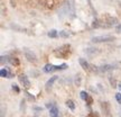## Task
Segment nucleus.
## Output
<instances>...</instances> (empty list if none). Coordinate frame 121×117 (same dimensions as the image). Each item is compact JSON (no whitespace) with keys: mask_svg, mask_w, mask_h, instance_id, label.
Masks as SVG:
<instances>
[{"mask_svg":"<svg viewBox=\"0 0 121 117\" xmlns=\"http://www.w3.org/2000/svg\"><path fill=\"white\" fill-rule=\"evenodd\" d=\"M71 52H72V51H71V45H69V44H64V45L60 46L58 48H56V50L54 51V54H55L57 57L66 59V57L69 56Z\"/></svg>","mask_w":121,"mask_h":117,"instance_id":"1","label":"nucleus"},{"mask_svg":"<svg viewBox=\"0 0 121 117\" xmlns=\"http://www.w3.org/2000/svg\"><path fill=\"white\" fill-rule=\"evenodd\" d=\"M85 103L87 104V106H91V105L93 104V99H92V97H91V96H89V97H87V99L85 100Z\"/></svg>","mask_w":121,"mask_h":117,"instance_id":"21","label":"nucleus"},{"mask_svg":"<svg viewBox=\"0 0 121 117\" xmlns=\"http://www.w3.org/2000/svg\"><path fill=\"white\" fill-rule=\"evenodd\" d=\"M60 37H63V38H67L69 36V32H66V30H62V32H60Z\"/></svg>","mask_w":121,"mask_h":117,"instance_id":"18","label":"nucleus"},{"mask_svg":"<svg viewBox=\"0 0 121 117\" xmlns=\"http://www.w3.org/2000/svg\"><path fill=\"white\" fill-rule=\"evenodd\" d=\"M1 117H4V106H1Z\"/></svg>","mask_w":121,"mask_h":117,"instance_id":"27","label":"nucleus"},{"mask_svg":"<svg viewBox=\"0 0 121 117\" xmlns=\"http://www.w3.org/2000/svg\"><path fill=\"white\" fill-rule=\"evenodd\" d=\"M66 68H67V64H65V63H63V64H60V65H54V64L48 63V64H46L45 66H44L43 70H44V72L49 73V72H54V71H60V70H65Z\"/></svg>","mask_w":121,"mask_h":117,"instance_id":"2","label":"nucleus"},{"mask_svg":"<svg viewBox=\"0 0 121 117\" xmlns=\"http://www.w3.org/2000/svg\"><path fill=\"white\" fill-rule=\"evenodd\" d=\"M78 62H80L81 66H82L85 71H91V64L87 62L86 60H85V59H82V57H81V59L78 60Z\"/></svg>","mask_w":121,"mask_h":117,"instance_id":"7","label":"nucleus"},{"mask_svg":"<svg viewBox=\"0 0 121 117\" xmlns=\"http://www.w3.org/2000/svg\"><path fill=\"white\" fill-rule=\"evenodd\" d=\"M80 96H81V98H82L83 100H86V99H87V97H89V94H87L86 91H81Z\"/></svg>","mask_w":121,"mask_h":117,"instance_id":"19","label":"nucleus"},{"mask_svg":"<svg viewBox=\"0 0 121 117\" xmlns=\"http://www.w3.org/2000/svg\"><path fill=\"white\" fill-rule=\"evenodd\" d=\"M0 75L2 77V78H13V74L10 73V71L8 69H1L0 71Z\"/></svg>","mask_w":121,"mask_h":117,"instance_id":"9","label":"nucleus"},{"mask_svg":"<svg viewBox=\"0 0 121 117\" xmlns=\"http://www.w3.org/2000/svg\"><path fill=\"white\" fill-rule=\"evenodd\" d=\"M117 65L116 64H104L102 66H99V71L98 72H102V73H105V72H110V71H113Z\"/></svg>","mask_w":121,"mask_h":117,"instance_id":"5","label":"nucleus"},{"mask_svg":"<svg viewBox=\"0 0 121 117\" xmlns=\"http://www.w3.org/2000/svg\"><path fill=\"white\" fill-rule=\"evenodd\" d=\"M118 88H119V90L121 91V82H119V83H118Z\"/></svg>","mask_w":121,"mask_h":117,"instance_id":"29","label":"nucleus"},{"mask_svg":"<svg viewBox=\"0 0 121 117\" xmlns=\"http://www.w3.org/2000/svg\"><path fill=\"white\" fill-rule=\"evenodd\" d=\"M57 79H58V78H57V75H54V77H52V78H51V79H49V80L47 81V82H46V88L48 89V88L52 87L53 84H54V82L56 81Z\"/></svg>","mask_w":121,"mask_h":117,"instance_id":"10","label":"nucleus"},{"mask_svg":"<svg viewBox=\"0 0 121 117\" xmlns=\"http://www.w3.org/2000/svg\"><path fill=\"white\" fill-rule=\"evenodd\" d=\"M13 90L16 91L17 94H19V92H20V89H19V88H18V86H17V84H15V83L13 84Z\"/></svg>","mask_w":121,"mask_h":117,"instance_id":"23","label":"nucleus"},{"mask_svg":"<svg viewBox=\"0 0 121 117\" xmlns=\"http://www.w3.org/2000/svg\"><path fill=\"white\" fill-rule=\"evenodd\" d=\"M65 104H66V106H67L71 110H74V109H75V104H74L73 100H71V99L66 100V103H65Z\"/></svg>","mask_w":121,"mask_h":117,"instance_id":"14","label":"nucleus"},{"mask_svg":"<svg viewBox=\"0 0 121 117\" xmlns=\"http://www.w3.org/2000/svg\"><path fill=\"white\" fill-rule=\"evenodd\" d=\"M47 36L48 37H51V38H55V37L58 36V33H57L56 29H52V30H49V32L47 33Z\"/></svg>","mask_w":121,"mask_h":117,"instance_id":"13","label":"nucleus"},{"mask_svg":"<svg viewBox=\"0 0 121 117\" xmlns=\"http://www.w3.org/2000/svg\"><path fill=\"white\" fill-rule=\"evenodd\" d=\"M98 50H99V48H86L85 52H86L87 54H96V53H99Z\"/></svg>","mask_w":121,"mask_h":117,"instance_id":"17","label":"nucleus"},{"mask_svg":"<svg viewBox=\"0 0 121 117\" xmlns=\"http://www.w3.org/2000/svg\"><path fill=\"white\" fill-rule=\"evenodd\" d=\"M87 117H99V115H98L96 113H93V112H92V113H90L89 115H87Z\"/></svg>","mask_w":121,"mask_h":117,"instance_id":"24","label":"nucleus"},{"mask_svg":"<svg viewBox=\"0 0 121 117\" xmlns=\"http://www.w3.org/2000/svg\"><path fill=\"white\" fill-rule=\"evenodd\" d=\"M24 53H25V56H26V59L29 62H31V63H36L37 62V56H36V54H35L34 52H31V51H29V50H24Z\"/></svg>","mask_w":121,"mask_h":117,"instance_id":"4","label":"nucleus"},{"mask_svg":"<svg viewBox=\"0 0 121 117\" xmlns=\"http://www.w3.org/2000/svg\"><path fill=\"white\" fill-rule=\"evenodd\" d=\"M10 27H11L13 29H16V30H18V32H20V33H27L26 28H22V27L18 26V25H13V24H11V25H10Z\"/></svg>","mask_w":121,"mask_h":117,"instance_id":"11","label":"nucleus"},{"mask_svg":"<svg viewBox=\"0 0 121 117\" xmlns=\"http://www.w3.org/2000/svg\"><path fill=\"white\" fill-rule=\"evenodd\" d=\"M58 108H57L56 105H54L52 108H49V115L51 117H58Z\"/></svg>","mask_w":121,"mask_h":117,"instance_id":"8","label":"nucleus"},{"mask_svg":"<svg viewBox=\"0 0 121 117\" xmlns=\"http://www.w3.org/2000/svg\"><path fill=\"white\" fill-rule=\"evenodd\" d=\"M102 109L105 110V114H107V115H109V113H110V107H109L108 103H102Z\"/></svg>","mask_w":121,"mask_h":117,"instance_id":"16","label":"nucleus"},{"mask_svg":"<svg viewBox=\"0 0 121 117\" xmlns=\"http://www.w3.org/2000/svg\"><path fill=\"white\" fill-rule=\"evenodd\" d=\"M81 83H82V77H81V74H76V77H75V84L78 87H80Z\"/></svg>","mask_w":121,"mask_h":117,"instance_id":"15","label":"nucleus"},{"mask_svg":"<svg viewBox=\"0 0 121 117\" xmlns=\"http://www.w3.org/2000/svg\"><path fill=\"white\" fill-rule=\"evenodd\" d=\"M117 32H118V33H121V24L117 26Z\"/></svg>","mask_w":121,"mask_h":117,"instance_id":"28","label":"nucleus"},{"mask_svg":"<svg viewBox=\"0 0 121 117\" xmlns=\"http://www.w3.org/2000/svg\"><path fill=\"white\" fill-rule=\"evenodd\" d=\"M9 60H10V56H4V55H2V56H1V64H4V62H8L9 63Z\"/></svg>","mask_w":121,"mask_h":117,"instance_id":"20","label":"nucleus"},{"mask_svg":"<svg viewBox=\"0 0 121 117\" xmlns=\"http://www.w3.org/2000/svg\"><path fill=\"white\" fill-rule=\"evenodd\" d=\"M9 63H10L11 65H13V66H18V65L20 64V62H19V60H18L17 57H10Z\"/></svg>","mask_w":121,"mask_h":117,"instance_id":"12","label":"nucleus"},{"mask_svg":"<svg viewBox=\"0 0 121 117\" xmlns=\"http://www.w3.org/2000/svg\"><path fill=\"white\" fill-rule=\"evenodd\" d=\"M18 79H19V82L22 83L25 88L30 87V81H29V79H28V77H27L26 74H20V75L18 77Z\"/></svg>","mask_w":121,"mask_h":117,"instance_id":"6","label":"nucleus"},{"mask_svg":"<svg viewBox=\"0 0 121 117\" xmlns=\"http://www.w3.org/2000/svg\"><path fill=\"white\" fill-rule=\"evenodd\" d=\"M119 6H120V7H121V0H120V1H119Z\"/></svg>","mask_w":121,"mask_h":117,"instance_id":"30","label":"nucleus"},{"mask_svg":"<svg viewBox=\"0 0 121 117\" xmlns=\"http://www.w3.org/2000/svg\"><path fill=\"white\" fill-rule=\"evenodd\" d=\"M112 41H114V36H111V35H101V36L92 37L93 43H108V42H112Z\"/></svg>","mask_w":121,"mask_h":117,"instance_id":"3","label":"nucleus"},{"mask_svg":"<svg viewBox=\"0 0 121 117\" xmlns=\"http://www.w3.org/2000/svg\"><path fill=\"white\" fill-rule=\"evenodd\" d=\"M110 82H111V84H112V87H113V88L117 87V86H116V80H114V79L110 78Z\"/></svg>","mask_w":121,"mask_h":117,"instance_id":"25","label":"nucleus"},{"mask_svg":"<svg viewBox=\"0 0 121 117\" xmlns=\"http://www.w3.org/2000/svg\"><path fill=\"white\" fill-rule=\"evenodd\" d=\"M54 105H55L54 103H48V104H46V107H47V108L49 109V108H52V107L54 106Z\"/></svg>","mask_w":121,"mask_h":117,"instance_id":"26","label":"nucleus"},{"mask_svg":"<svg viewBox=\"0 0 121 117\" xmlns=\"http://www.w3.org/2000/svg\"><path fill=\"white\" fill-rule=\"evenodd\" d=\"M116 100H117L118 103L121 105V94L120 92H118V94H116Z\"/></svg>","mask_w":121,"mask_h":117,"instance_id":"22","label":"nucleus"}]
</instances>
